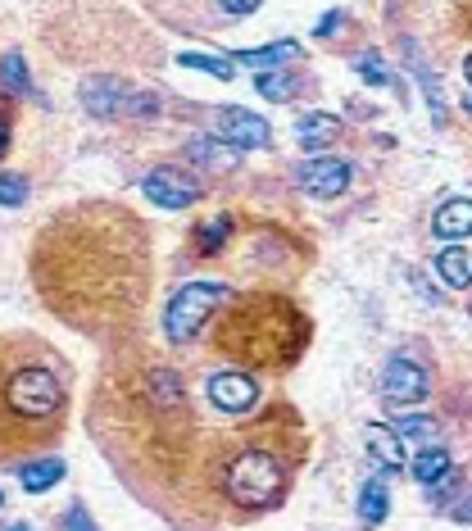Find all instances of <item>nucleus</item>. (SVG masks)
<instances>
[{"label":"nucleus","mask_w":472,"mask_h":531,"mask_svg":"<svg viewBox=\"0 0 472 531\" xmlns=\"http://www.w3.org/2000/svg\"><path fill=\"white\" fill-rule=\"evenodd\" d=\"M32 282L69 327L114 332L150 291V236L123 205H73L32 241Z\"/></svg>","instance_id":"obj_1"},{"label":"nucleus","mask_w":472,"mask_h":531,"mask_svg":"<svg viewBox=\"0 0 472 531\" xmlns=\"http://www.w3.org/2000/svg\"><path fill=\"white\" fill-rule=\"evenodd\" d=\"M0 91L14 100L32 96V78H28V64H23L19 50H5V55H0Z\"/></svg>","instance_id":"obj_18"},{"label":"nucleus","mask_w":472,"mask_h":531,"mask_svg":"<svg viewBox=\"0 0 472 531\" xmlns=\"http://www.w3.org/2000/svg\"><path fill=\"white\" fill-rule=\"evenodd\" d=\"M309 341V318L295 309V300L268 291L236 295L232 305H223L214 327V350L241 368H291Z\"/></svg>","instance_id":"obj_3"},{"label":"nucleus","mask_w":472,"mask_h":531,"mask_svg":"<svg viewBox=\"0 0 472 531\" xmlns=\"http://www.w3.org/2000/svg\"><path fill=\"white\" fill-rule=\"evenodd\" d=\"M69 391L55 354L37 341L5 336L0 341V459L50 445L64 427Z\"/></svg>","instance_id":"obj_2"},{"label":"nucleus","mask_w":472,"mask_h":531,"mask_svg":"<svg viewBox=\"0 0 472 531\" xmlns=\"http://www.w3.org/2000/svg\"><path fill=\"white\" fill-rule=\"evenodd\" d=\"M463 105H468V114H472V87H468V100H463Z\"/></svg>","instance_id":"obj_35"},{"label":"nucleus","mask_w":472,"mask_h":531,"mask_svg":"<svg viewBox=\"0 0 472 531\" xmlns=\"http://www.w3.org/2000/svg\"><path fill=\"white\" fill-rule=\"evenodd\" d=\"M214 132L223 141H232L236 150H255V146H268V118H259L255 109H236V105H223L214 118Z\"/></svg>","instance_id":"obj_8"},{"label":"nucleus","mask_w":472,"mask_h":531,"mask_svg":"<svg viewBox=\"0 0 472 531\" xmlns=\"http://www.w3.org/2000/svg\"><path fill=\"white\" fill-rule=\"evenodd\" d=\"M436 273L445 277V286L463 291V286L472 282V255H468L463 246H445L441 255H436Z\"/></svg>","instance_id":"obj_17"},{"label":"nucleus","mask_w":472,"mask_h":531,"mask_svg":"<svg viewBox=\"0 0 472 531\" xmlns=\"http://www.w3.org/2000/svg\"><path fill=\"white\" fill-rule=\"evenodd\" d=\"M187 155L196 159L200 168H214V173H232V168H236V146H232V141H223V137H200V141H191Z\"/></svg>","instance_id":"obj_14"},{"label":"nucleus","mask_w":472,"mask_h":531,"mask_svg":"<svg viewBox=\"0 0 472 531\" xmlns=\"http://www.w3.org/2000/svg\"><path fill=\"white\" fill-rule=\"evenodd\" d=\"M427 368L413 364L409 354H395V359H386L382 368V395L386 404H418L427 395Z\"/></svg>","instance_id":"obj_7"},{"label":"nucleus","mask_w":472,"mask_h":531,"mask_svg":"<svg viewBox=\"0 0 472 531\" xmlns=\"http://www.w3.org/2000/svg\"><path fill=\"white\" fill-rule=\"evenodd\" d=\"M445 472H450V454H445L441 445H427V450L413 459V477H418L423 486H436Z\"/></svg>","instance_id":"obj_23"},{"label":"nucleus","mask_w":472,"mask_h":531,"mask_svg":"<svg viewBox=\"0 0 472 531\" xmlns=\"http://www.w3.org/2000/svg\"><path fill=\"white\" fill-rule=\"evenodd\" d=\"M223 495L236 509H273L286 495V463L268 445H241L223 468Z\"/></svg>","instance_id":"obj_4"},{"label":"nucleus","mask_w":472,"mask_h":531,"mask_svg":"<svg viewBox=\"0 0 472 531\" xmlns=\"http://www.w3.org/2000/svg\"><path fill=\"white\" fill-rule=\"evenodd\" d=\"M300 187H305V196H314V200L345 196V187H350V164L336 159V155L305 159V168H300Z\"/></svg>","instance_id":"obj_9"},{"label":"nucleus","mask_w":472,"mask_h":531,"mask_svg":"<svg viewBox=\"0 0 472 531\" xmlns=\"http://www.w3.org/2000/svg\"><path fill=\"white\" fill-rule=\"evenodd\" d=\"M359 73H364V82L368 87H386V64H382V55L377 50H368V55H359Z\"/></svg>","instance_id":"obj_27"},{"label":"nucleus","mask_w":472,"mask_h":531,"mask_svg":"<svg viewBox=\"0 0 472 531\" xmlns=\"http://www.w3.org/2000/svg\"><path fill=\"white\" fill-rule=\"evenodd\" d=\"M223 300H227V286H218V282H191V286H182V291L168 300V309H164V332H168V341H173V345L196 341L200 327H205L209 318L223 309Z\"/></svg>","instance_id":"obj_5"},{"label":"nucleus","mask_w":472,"mask_h":531,"mask_svg":"<svg viewBox=\"0 0 472 531\" xmlns=\"http://www.w3.org/2000/svg\"><path fill=\"white\" fill-rule=\"evenodd\" d=\"M177 64H182V69H200V73H209V78H218V82L236 78L232 59H223V55H196V50H187V55H177Z\"/></svg>","instance_id":"obj_24"},{"label":"nucleus","mask_w":472,"mask_h":531,"mask_svg":"<svg viewBox=\"0 0 472 531\" xmlns=\"http://www.w3.org/2000/svg\"><path fill=\"white\" fill-rule=\"evenodd\" d=\"M23 200H28V177L0 173V205H5V209H19Z\"/></svg>","instance_id":"obj_26"},{"label":"nucleus","mask_w":472,"mask_h":531,"mask_svg":"<svg viewBox=\"0 0 472 531\" xmlns=\"http://www.w3.org/2000/svg\"><path fill=\"white\" fill-rule=\"evenodd\" d=\"M364 441H368V450H373V459L382 463L386 472H395V468H404V436L395 432V427H382V423H368L364 427Z\"/></svg>","instance_id":"obj_13"},{"label":"nucleus","mask_w":472,"mask_h":531,"mask_svg":"<svg viewBox=\"0 0 472 531\" xmlns=\"http://www.w3.org/2000/svg\"><path fill=\"white\" fill-rule=\"evenodd\" d=\"M132 87L123 78H109V73H96V78L82 82V105H87L91 118H118L128 114Z\"/></svg>","instance_id":"obj_10"},{"label":"nucleus","mask_w":472,"mask_h":531,"mask_svg":"<svg viewBox=\"0 0 472 531\" xmlns=\"http://www.w3.org/2000/svg\"><path fill=\"white\" fill-rule=\"evenodd\" d=\"M386 509H391L386 482H382V477H368L364 491H359V518H364V527H377V522H386Z\"/></svg>","instance_id":"obj_19"},{"label":"nucleus","mask_w":472,"mask_h":531,"mask_svg":"<svg viewBox=\"0 0 472 531\" xmlns=\"http://www.w3.org/2000/svg\"><path fill=\"white\" fill-rule=\"evenodd\" d=\"M336 132H341V123L332 114H305L295 123V137H300L305 150H323L327 141H336Z\"/></svg>","instance_id":"obj_16"},{"label":"nucleus","mask_w":472,"mask_h":531,"mask_svg":"<svg viewBox=\"0 0 472 531\" xmlns=\"http://www.w3.org/2000/svg\"><path fill=\"white\" fill-rule=\"evenodd\" d=\"M227 236H232V218L218 214V218H205V223L196 227L191 246H196V255H218V250L227 246Z\"/></svg>","instance_id":"obj_21"},{"label":"nucleus","mask_w":472,"mask_h":531,"mask_svg":"<svg viewBox=\"0 0 472 531\" xmlns=\"http://www.w3.org/2000/svg\"><path fill=\"white\" fill-rule=\"evenodd\" d=\"M432 232L441 236V241H463V236H472V200L468 196L445 200L432 218Z\"/></svg>","instance_id":"obj_12"},{"label":"nucleus","mask_w":472,"mask_h":531,"mask_svg":"<svg viewBox=\"0 0 472 531\" xmlns=\"http://www.w3.org/2000/svg\"><path fill=\"white\" fill-rule=\"evenodd\" d=\"M214 5L223 19H246V14H255L259 5H264V0H214Z\"/></svg>","instance_id":"obj_28"},{"label":"nucleus","mask_w":472,"mask_h":531,"mask_svg":"<svg viewBox=\"0 0 472 531\" xmlns=\"http://www.w3.org/2000/svg\"><path fill=\"white\" fill-rule=\"evenodd\" d=\"M5 531H32V527H28V522H10V527H5Z\"/></svg>","instance_id":"obj_34"},{"label":"nucleus","mask_w":472,"mask_h":531,"mask_svg":"<svg viewBox=\"0 0 472 531\" xmlns=\"http://www.w3.org/2000/svg\"><path fill=\"white\" fill-rule=\"evenodd\" d=\"M454 518H459V522H468V527H472V495L459 504V509H454Z\"/></svg>","instance_id":"obj_31"},{"label":"nucleus","mask_w":472,"mask_h":531,"mask_svg":"<svg viewBox=\"0 0 472 531\" xmlns=\"http://www.w3.org/2000/svg\"><path fill=\"white\" fill-rule=\"evenodd\" d=\"M463 78H468V87H472V55L463 59Z\"/></svg>","instance_id":"obj_33"},{"label":"nucleus","mask_w":472,"mask_h":531,"mask_svg":"<svg viewBox=\"0 0 472 531\" xmlns=\"http://www.w3.org/2000/svg\"><path fill=\"white\" fill-rule=\"evenodd\" d=\"M336 28H341V14L332 10V14H327V19H318V28H314V32H318V37H332Z\"/></svg>","instance_id":"obj_30"},{"label":"nucleus","mask_w":472,"mask_h":531,"mask_svg":"<svg viewBox=\"0 0 472 531\" xmlns=\"http://www.w3.org/2000/svg\"><path fill=\"white\" fill-rule=\"evenodd\" d=\"M255 87L264 100H291V96H300L305 82L295 78L291 69H264V73H255Z\"/></svg>","instance_id":"obj_20"},{"label":"nucleus","mask_w":472,"mask_h":531,"mask_svg":"<svg viewBox=\"0 0 472 531\" xmlns=\"http://www.w3.org/2000/svg\"><path fill=\"white\" fill-rule=\"evenodd\" d=\"M64 531H96V522H91V513L82 509V504H73V509L64 513Z\"/></svg>","instance_id":"obj_29"},{"label":"nucleus","mask_w":472,"mask_h":531,"mask_svg":"<svg viewBox=\"0 0 472 531\" xmlns=\"http://www.w3.org/2000/svg\"><path fill=\"white\" fill-rule=\"evenodd\" d=\"M10 150V118H0V155Z\"/></svg>","instance_id":"obj_32"},{"label":"nucleus","mask_w":472,"mask_h":531,"mask_svg":"<svg viewBox=\"0 0 472 531\" xmlns=\"http://www.w3.org/2000/svg\"><path fill=\"white\" fill-rule=\"evenodd\" d=\"M205 391H209V400L218 404V413H246V409H255V400H259L255 377H246V373H214Z\"/></svg>","instance_id":"obj_11"},{"label":"nucleus","mask_w":472,"mask_h":531,"mask_svg":"<svg viewBox=\"0 0 472 531\" xmlns=\"http://www.w3.org/2000/svg\"><path fill=\"white\" fill-rule=\"evenodd\" d=\"M141 191H146V200L159 209H191L200 200V182L191 173H182L177 164H164V168H155V173H146Z\"/></svg>","instance_id":"obj_6"},{"label":"nucleus","mask_w":472,"mask_h":531,"mask_svg":"<svg viewBox=\"0 0 472 531\" xmlns=\"http://www.w3.org/2000/svg\"><path fill=\"white\" fill-rule=\"evenodd\" d=\"M395 432H400L404 441L436 445V423H432V418H423V413H400V418H395Z\"/></svg>","instance_id":"obj_25"},{"label":"nucleus","mask_w":472,"mask_h":531,"mask_svg":"<svg viewBox=\"0 0 472 531\" xmlns=\"http://www.w3.org/2000/svg\"><path fill=\"white\" fill-rule=\"evenodd\" d=\"M295 55H300L295 41H273V46H259V50H236V64L264 73V69H277V64H291Z\"/></svg>","instance_id":"obj_15"},{"label":"nucleus","mask_w":472,"mask_h":531,"mask_svg":"<svg viewBox=\"0 0 472 531\" xmlns=\"http://www.w3.org/2000/svg\"><path fill=\"white\" fill-rule=\"evenodd\" d=\"M64 477V463L59 459H37V463H23L19 468V482H23V491H50V486Z\"/></svg>","instance_id":"obj_22"}]
</instances>
